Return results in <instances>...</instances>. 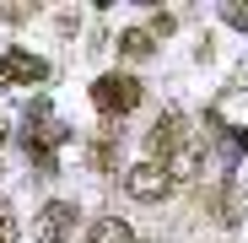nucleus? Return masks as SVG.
Listing matches in <instances>:
<instances>
[{
    "mask_svg": "<svg viewBox=\"0 0 248 243\" xmlns=\"http://www.w3.org/2000/svg\"><path fill=\"white\" fill-rule=\"evenodd\" d=\"M16 222H11V206H6V200H0V232H11Z\"/></svg>",
    "mask_w": 248,
    "mask_h": 243,
    "instance_id": "nucleus-9",
    "label": "nucleus"
},
{
    "mask_svg": "<svg viewBox=\"0 0 248 243\" xmlns=\"http://www.w3.org/2000/svg\"><path fill=\"white\" fill-rule=\"evenodd\" d=\"M124 189H130L135 200H146V206H151V200H162V194L173 189V178H168V168H162V162H140V168H130Z\"/></svg>",
    "mask_w": 248,
    "mask_h": 243,
    "instance_id": "nucleus-3",
    "label": "nucleus"
},
{
    "mask_svg": "<svg viewBox=\"0 0 248 243\" xmlns=\"http://www.w3.org/2000/svg\"><path fill=\"white\" fill-rule=\"evenodd\" d=\"M87 162H92L97 173H113V168H119V135H113V130H97V135H92Z\"/></svg>",
    "mask_w": 248,
    "mask_h": 243,
    "instance_id": "nucleus-6",
    "label": "nucleus"
},
{
    "mask_svg": "<svg viewBox=\"0 0 248 243\" xmlns=\"http://www.w3.org/2000/svg\"><path fill=\"white\" fill-rule=\"evenodd\" d=\"M146 141H151V157H162V162H168L173 151H184V113H173V108H168V113L151 125V135H146Z\"/></svg>",
    "mask_w": 248,
    "mask_h": 243,
    "instance_id": "nucleus-4",
    "label": "nucleus"
},
{
    "mask_svg": "<svg viewBox=\"0 0 248 243\" xmlns=\"http://www.w3.org/2000/svg\"><path fill=\"white\" fill-rule=\"evenodd\" d=\"M6 81H22V87H32V81H49V65L27 54V49H11L6 54Z\"/></svg>",
    "mask_w": 248,
    "mask_h": 243,
    "instance_id": "nucleus-5",
    "label": "nucleus"
},
{
    "mask_svg": "<svg viewBox=\"0 0 248 243\" xmlns=\"http://www.w3.org/2000/svg\"><path fill=\"white\" fill-rule=\"evenodd\" d=\"M92 103H97L108 119H124V113H135V108H140V81L113 70V76H103L97 87H92Z\"/></svg>",
    "mask_w": 248,
    "mask_h": 243,
    "instance_id": "nucleus-1",
    "label": "nucleus"
},
{
    "mask_svg": "<svg viewBox=\"0 0 248 243\" xmlns=\"http://www.w3.org/2000/svg\"><path fill=\"white\" fill-rule=\"evenodd\" d=\"M70 227H76V206H70V200H49V206L32 216V238L38 243H65Z\"/></svg>",
    "mask_w": 248,
    "mask_h": 243,
    "instance_id": "nucleus-2",
    "label": "nucleus"
},
{
    "mask_svg": "<svg viewBox=\"0 0 248 243\" xmlns=\"http://www.w3.org/2000/svg\"><path fill=\"white\" fill-rule=\"evenodd\" d=\"M0 141H6V113H0Z\"/></svg>",
    "mask_w": 248,
    "mask_h": 243,
    "instance_id": "nucleus-11",
    "label": "nucleus"
},
{
    "mask_svg": "<svg viewBox=\"0 0 248 243\" xmlns=\"http://www.w3.org/2000/svg\"><path fill=\"white\" fill-rule=\"evenodd\" d=\"M0 87H6V60H0Z\"/></svg>",
    "mask_w": 248,
    "mask_h": 243,
    "instance_id": "nucleus-10",
    "label": "nucleus"
},
{
    "mask_svg": "<svg viewBox=\"0 0 248 243\" xmlns=\"http://www.w3.org/2000/svg\"><path fill=\"white\" fill-rule=\"evenodd\" d=\"M119 54L146 60V54H151V32H146V27H124V32H119Z\"/></svg>",
    "mask_w": 248,
    "mask_h": 243,
    "instance_id": "nucleus-8",
    "label": "nucleus"
},
{
    "mask_svg": "<svg viewBox=\"0 0 248 243\" xmlns=\"http://www.w3.org/2000/svg\"><path fill=\"white\" fill-rule=\"evenodd\" d=\"M87 243H135V232H130V222L103 216V222H92V227H87Z\"/></svg>",
    "mask_w": 248,
    "mask_h": 243,
    "instance_id": "nucleus-7",
    "label": "nucleus"
}]
</instances>
